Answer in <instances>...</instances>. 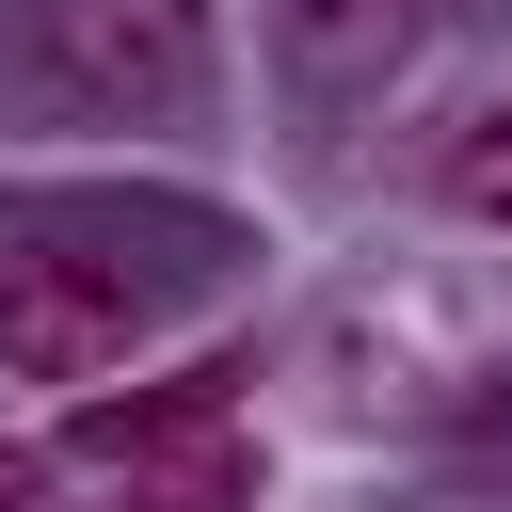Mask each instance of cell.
<instances>
[{"mask_svg": "<svg viewBox=\"0 0 512 512\" xmlns=\"http://www.w3.org/2000/svg\"><path fill=\"white\" fill-rule=\"evenodd\" d=\"M176 272H192V256H176ZM176 272H128V240H96V224L0 240V368H16V384H96V368L160 320Z\"/></svg>", "mask_w": 512, "mask_h": 512, "instance_id": "cell-1", "label": "cell"}, {"mask_svg": "<svg viewBox=\"0 0 512 512\" xmlns=\"http://www.w3.org/2000/svg\"><path fill=\"white\" fill-rule=\"evenodd\" d=\"M32 64L64 112L176 128L208 96V0H32Z\"/></svg>", "mask_w": 512, "mask_h": 512, "instance_id": "cell-2", "label": "cell"}, {"mask_svg": "<svg viewBox=\"0 0 512 512\" xmlns=\"http://www.w3.org/2000/svg\"><path fill=\"white\" fill-rule=\"evenodd\" d=\"M416 32H432V0H272V64H288L320 112L384 96V80L416 64Z\"/></svg>", "mask_w": 512, "mask_h": 512, "instance_id": "cell-3", "label": "cell"}, {"mask_svg": "<svg viewBox=\"0 0 512 512\" xmlns=\"http://www.w3.org/2000/svg\"><path fill=\"white\" fill-rule=\"evenodd\" d=\"M112 480H128V512H256V432L208 400V416H176L160 448H128Z\"/></svg>", "mask_w": 512, "mask_h": 512, "instance_id": "cell-4", "label": "cell"}, {"mask_svg": "<svg viewBox=\"0 0 512 512\" xmlns=\"http://www.w3.org/2000/svg\"><path fill=\"white\" fill-rule=\"evenodd\" d=\"M448 208H464V224H512V96L448 128Z\"/></svg>", "mask_w": 512, "mask_h": 512, "instance_id": "cell-5", "label": "cell"}, {"mask_svg": "<svg viewBox=\"0 0 512 512\" xmlns=\"http://www.w3.org/2000/svg\"><path fill=\"white\" fill-rule=\"evenodd\" d=\"M32 480H48V464H32V448H0V512H32Z\"/></svg>", "mask_w": 512, "mask_h": 512, "instance_id": "cell-6", "label": "cell"}]
</instances>
